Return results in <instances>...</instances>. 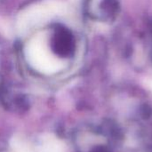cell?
<instances>
[{
    "label": "cell",
    "mask_w": 152,
    "mask_h": 152,
    "mask_svg": "<svg viewBox=\"0 0 152 152\" xmlns=\"http://www.w3.org/2000/svg\"><path fill=\"white\" fill-rule=\"evenodd\" d=\"M28 62L38 71L52 74L61 69V62L55 57L41 39L32 41L26 51Z\"/></svg>",
    "instance_id": "cell-1"
},
{
    "label": "cell",
    "mask_w": 152,
    "mask_h": 152,
    "mask_svg": "<svg viewBox=\"0 0 152 152\" xmlns=\"http://www.w3.org/2000/svg\"><path fill=\"white\" fill-rule=\"evenodd\" d=\"M61 7L60 2L48 1L28 8L20 14L18 20V29L23 32L43 20L51 19L61 12Z\"/></svg>",
    "instance_id": "cell-2"
},
{
    "label": "cell",
    "mask_w": 152,
    "mask_h": 152,
    "mask_svg": "<svg viewBox=\"0 0 152 152\" xmlns=\"http://www.w3.org/2000/svg\"><path fill=\"white\" fill-rule=\"evenodd\" d=\"M39 151L40 152H66V147L60 140L48 136L42 140Z\"/></svg>",
    "instance_id": "cell-3"
}]
</instances>
